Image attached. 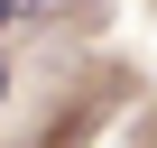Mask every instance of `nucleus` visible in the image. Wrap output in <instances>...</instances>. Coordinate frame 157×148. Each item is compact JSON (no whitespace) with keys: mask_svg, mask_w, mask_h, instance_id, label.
<instances>
[{"mask_svg":"<svg viewBox=\"0 0 157 148\" xmlns=\"http://www.w3.org/2000/svg\"><path fill=\"white\" fill-rule=\"evenodd\" d=\"M0 28H10V0H0Z\"/></svg>","mask_w":157,"mask_h":148,"instance_id":"nucleus-1","label":"nucleus"}]
</instances>
